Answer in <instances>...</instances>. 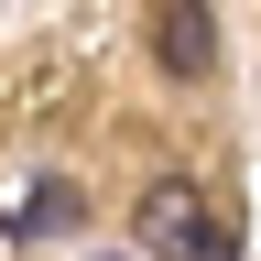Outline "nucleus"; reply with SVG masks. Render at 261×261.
I'll use <instances>...</instances> for the list:
<instances>
[{
    "label": "nucleus",
    "mask_w": 261,
    "mask_h": 261,
    "mask_svg": "<svg viewBox=\"0 0 261 261\" xmlns=\"http://www.w3.org/2000/svg\"><path fill=\"white\" fill-rule=\"evenodd\" d=\"M130 240L152 261H218V218H207V196H196V174H152L142 207H130Z\"/></svg>",
    "instance_id": "obj_1"
},
{
    "label": "nucleus",
    "mask_w": 261,
    "mask_h": 261,
    "mask_svg": "<svg viewBox=\"0 0 261 261\" xmlns=\"http://www.w3.org/2000/svg\"><path fill=\"white\" fill-rule=\"evenodd\" d=\"M152 44H163V65H174V76H207V65H218V22L196 11V0H174V11L152 22Z\"/></svg>",
    "instance_id": "obj_2"
}]
</instances>
